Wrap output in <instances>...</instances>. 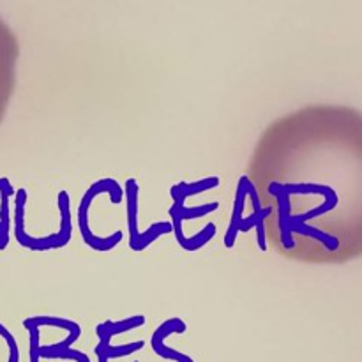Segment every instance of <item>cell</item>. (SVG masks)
<instances>
[{
    "label": "cell",
    "instance_id": "ba28073f",
    "mask_svg": "<svg viewBox=\"0 0 362 362\" xmlns=\"http://www.w3.org/2000/svg\"><path fill=\"white\" fill-rule=\"evenodd\" d=\"M216 232H218V226H216L214 223H209V225L205 226V228L202 230L198 235L186 237V239H184L179 246L186 251H198V250H202L205 244L211 243L212 237H216Z\"/></svg>",
    "mask_w": 362,
    "mask_h": 362
},
{
    "label": "cell",
    "instance_id": "5b68a950",
    "mask_svg": "<svg viewBox=\"0 0 362 362\" xmlns=\"http://www.w3.org/2000/svg\"><path fill=\"white\" fill-rule=\"evenodd\" d=\"M219 186V179L218 177H207L204 180H197V182H180L177 186H173L170 189V194H172L173 202H186L187 198L193 197V194H200L205 193L209 189H214V187Z\"/></svg>",
    "mask_w": 362,
    "mask_h": 362
},
{
    "label": "cell",
    "instance_id": "6da1fadb",
    "mask_svg": "<svg viewBox=\"0 0 362 362\" xmlns=\"http://www.w3.org/2000/svg\"><path fill=\"white\" fill-rule=\"evenodd\" d=\"M25 204H27V191L20 189L16 193V230L14 235L16 240L23 247H28L32 251H49L59 250L69 244L73 237V223H71V202L69 194L66 191L59 193V209H60V230L53 235L48 237H30L23 230V218H25Z\"/></svg>",
    "mask_w": 362,
    "mask_h": 362
},
{
    "label": "cell",
    "instance_id": "277c9868",
    "mask_svg": "<svg viewBox=\"0 0 362 362\" xmlns=\"http://www.w3.org/2000/svg\"><path fill=\"white\" fill-rule=\"evenodd\" d=\"M251 186H253V182L250 180V177H246V175L240 177L239 186H237L235 202H233L232 219H230V226L225 233V246L226 247H233L237 235H239V226H240V221H243V212H244V200H246V197L250 194Z\"/></svg>",
    "mask_w": 362,
    "mask_h": 362
},
{
    "label": "cell",
    "instance_id": "7a4b0ae2",
    "mask_svg": "<svg viewBox=\"0 0 362 362\" xmlns=\"http://www.w3.org/2000/svg\"><path fill=\"white\" fill-rule=\"evenodd\" d=\"M103 193L110 194V200H112L113 204H120L124 194H126L122 187L119 186V182L113 179H103L94 182L87 191H85L83 198H81L80 202V207H78V226H80L81 239H83V243L87 244L88 247H92L94 251H112L113 247L122 240V230H117V232L110 237H98L92 233L90 226H88V209H90L94 198Z\"/></svg>",
    "mask_w": 362,
    "mask_h": 362
},
{
    "label": "cell",
    "instance_id": "3957f363",
    "mask_svg": "<svg viewBox=\"0 0 362 362\" xmlns=\"http://www.w3.org/2000/svg\"><path fill=\"white\" fill-rule=\"evenodd\" d=\"M138 187L136 180L129 179L126 182V219H127V232H129V247L133 251H141V233L138 230Z\"/></svg>",
    "mask_w": 362,
    "mask_h": 362
},
{
    "label": "cell",
    "instance_id": "52a82bcc",
    "mask_svg": "<svg viewBox=\"0 0 362 362\" xmlns=\"http://www.w3.org/2000/svg\"><path fill=\"white\" fill-rule=\"evenodd\" d=\"M144 322H145L144 317H133L122 322H106L105 325L98 327V332L101 334V339H103L101 345L103 346L108 345L110 336L119 334V332H124V331H129V329L138 327V325H144Z\"/></svg>",
    "mask_w": 362,
    "mask_h": 362
},
{
    "label": "cell",
    "instance_id": "9c48e42d",
    "mask_svg": "<svg viewBox=\"0 0 362 362\" xmlns=\"http://www.w3.org/2000/svg\"><path fill=\"white\" fill-rule=\"evenodd\" d=\"M6 45H13V37H11L9 30L4 27V23L0 21V46H6ZM0 112H2V106H0Z\"/></svg>",
    "mask_w": 362,
    "mask_h": 362
},
{
    "label": "cell",
    "instance_id": "8992f818",
    "mask_svg": "<svg viewBox=\"0 0 362 362\" xmlns=\"http://www.w3.org/2000/svg\"><path fill=\"white\" fill-rule=\"evenodd\" d=\"M216 209H219L218 202L200 205V207H186L184 202H173L172 209H170V218L179 219V221H187V219L204 218V216L214 212Z\"/></svg>",
    "mask_w": 362,
    "mask_h": 362
}]
</instances>
